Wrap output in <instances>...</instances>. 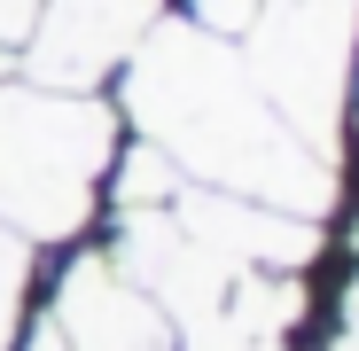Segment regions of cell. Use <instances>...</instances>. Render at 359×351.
I'll list each match as a JSON object with an SVG mask.
<instances>
[{
  "mask_svg": "<svg viewBox=\"0 0 359 351\" xmlns=\"http://www.w3.org/2000/svg\"><path fill=\"white\" fill-rule=\"evenodd\" d=\"M126 102L141 141H156L180 180H211L219 195L243 203H281L297 219H313L320 203H336V180L320 149L266 102V86L234 63L219 39H203L196 24H164L133 47L126 63Z\"/></svg>",
  "mask_w": 359,
  "mask_h": 351,
  "instance_id": "obj_1",
  "label": "cell"
},
{
  "mask_svg": "<svg viewBox=\"0 0 359 351\" xmlns=\"http://www.w3.org/2000/svg\"><path fill=\"white\" fill-rule=\"evenodd\" d=\"M117 164V117L102 94L0 78V219L24 242H79Z\"/></svg>",
  "mask_w": 359,
  "mask_h": 351,
  "instance_id": "obj_2",
  "label": "cell"
},
{
  "mask_svg": "<svg viewBox=\"0 0 359 351\" xmlns=\"http://www.w3.org/2000/svg\"><path fill=\"white\" fill-rule=\"evenodd\" d=\"M359 71V0H266L250 24V78L305 141H336Z\"/></svg>",
  "mask_w": 359,
  "mask_h": 351,
  "instance_id": "obj_3",
  "label": "cell"
},
{
  "mask_svg": "<svg viewBox=\"0 0 359 351\" xmlns=\"http://www.w3.org/2000/svg\"><path fill=\"white\" fill-rule=\"evenodd\" d=\"M164 0H39V16L16 47V71L32 86H63V94H102L133 63V47L156 32Z\"/></svg>",
  "mask_w": 359,
  "mask_h": 351,
  "instance_id": "obj_4",
  "label": "cell"
},
{
  "mask_svg": "<svg viewBox=\"0 0 359 351\" xmlns=\"http://www.w3.org/2000/svg\"><path fill=\"white\" fill-rule=\"evenodd\" d=\"M47 328L63 336V351H180L149 281H133L117 250H79Z\"/></svg>",
  "mask_w": 359,
  "mask_h": 351,
  "instance_id": "obj_5",
  "label": "cell"
},
{
  "mask_svg": "<svg viewBox=\"0 0 359 351\" xmlns=\"http://www.w3.org/2000/svg\"><path fill=\"white\" fill-rule=\"evenodd\" d=\"M24 281H32V242L0 219V351L16 343V320H24Z\"/></svg>",
  "mask_w": 359,
  "mask_h": 351,
  "instance_id": "obj_6",
  "label": "cell"
},
{
  "mask_svg": "<svg viewBox=\"0 0 359 351\" xmlns=\"http://www.w3.org/2000/svg\"><path fill=\"white\" fill-rule=\"evenodd\" d=\"M258 8H266V0H188V24L196 32H219V39H243L258 24Z\"/></svg>",
  "mask_w": 359,
  "mask_h": 351,
  "instance_id": "obj_7",
  "label": "cell"
},
{
  "mask_svg": "<svg viewBox=\"0 0 359 351\" xmlns=\"http://www.w3.org/2000/svg\"><path fill=\"white\" fill-rule=\"evenodd\" d=\"M203 351H273V343H266V328H250L234 305H211V336H203Z\"/></svg>",
  "mask_w": 359,
  "mask_h": 351,
  "instance_id": "obj_8",
  "label": "cell"
},
{
  "mask_svg": "<svg viewBox=\"0 0 359 351\" xmlns=\"http://www.w3.org/2000/svg\"><path fill=\"white\" fill-rule=\"evenodd\" d=\"M32 351H63V336H55V328H39V336H32Z\"/></svg>",
  "mask_w": 359,
  "mask_h": 351,
  "instance_id": "obj_9",
  "label": "cell"
}]
</instances>
